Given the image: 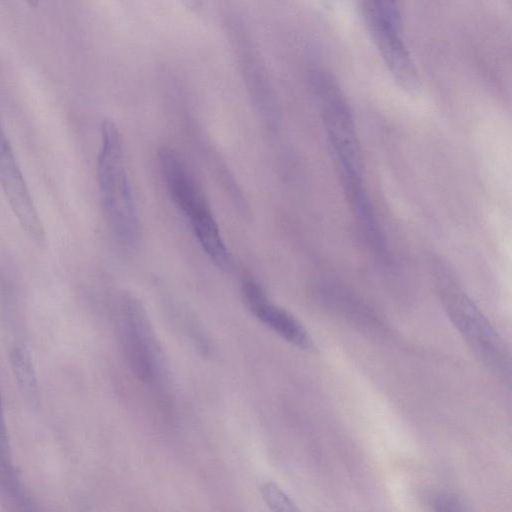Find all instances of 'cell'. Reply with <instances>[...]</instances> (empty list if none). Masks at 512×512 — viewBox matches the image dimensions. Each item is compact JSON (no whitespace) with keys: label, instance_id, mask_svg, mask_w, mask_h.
Segmentation results:
<instances>
[{"label":"cell","instance_id":"1","mask_svg":"<svg viewBox=\"0 0 512 512\" xmlns=\"http://www.w3.org/2000/svg\"><path fill=\"white\" fill-rule=\"evenodd\" d=\"M97 180L112 235L120 245L133 249L139 238V218L126 169L121 134L111 119L101 123Z\"/></svg>","mask_w":512,"mask_h":512},{"label":"cell","instance_id":"2","mask_svg":"<svg viewBox=\"0 0 512 512\" xmlns=\"http://www.w3.org/2000/svg\"><path fill=\"white\" fill-rule=\"evenodd\" d=\"M436 293L449 319L479 360L499 374L510 372V357L495 328L440 261L430 267Z\"/></svg>","mask_w":512,"mask_h":512},{"label":"cell","instance_id":"3","mask_svg":"<svg viewBox=\"0 0 512 512\" xmlns=\"http://www.w3.org/2000/svg\"><path fill=\"white\" fill-rule=\"evenodd\" d=\"M309 81L342 186L365 183L360 141L342 88L331 74L323 70H314Z\"/></svg>","mask_w":512,"mask_h":512},{"label":"cell","instance_id":"4","mask_svg":"<svg viewBox=\"0 0 512 512\" xmlns=\"http://www.w3.org/2000/svg\"><path fill=\"white\" fill-rule=\"evenodd\" d=\"M158 159L167 191L188 220L200 246L217 267L228 269L231 258L217 221L185 162L170 147H162Z\"/></svg>","mask_w":512,"mask_h":512},{"label":"cell","instance_id":"5","mask_svg":"<svg viewBox=\"0 0 512 512\" xmlns=\"http://www.w3.org/2000/svg\"><path fill=\"white\" fill-rule=\"evenodd\" d=\"M367 29L394 80L407 92L416 93L420 77L403 36V22L398 4L375 0L362 3Z\"/></svg>","mask_w":512,"mask_h":512},{"label":"cell","instance_id":"6","mask_svg":"<svg viewBox=\"0 0 512 512\" xmlns=\"http://www.w3.org/2000/svg\"><path fill=\"white\" fill-rule=\"evenodd\" d=\"M118 332L132 373L144 383H155L161 369L160 350L147 311L132 294H124L120 298Z\"/></svg>","mask_w":512,"mask_h":512},{"label":"cell","instance_id":"7","mask_svg":"<svg viewBox=\"0 0 512 512\" xmlns=\"http://www.w3.org/2000/svg\"><path fill=\"white\" fill-rule=\"evenodd\" d=\"M0 185L21 228L39 248L46 245V233L15 157L11 143L0 124Z\"/></svg>","mask_w":512,"mask_h":512},{"label":"cell","instance_id":"8","mask_svg":"<svg viewBox=\"0 0 512 512\" xmlns=\"http://www.w3.org/2000/svg\"><path fill=\"white\" fill-rule=\"evenodd\" d=\"M242 293L248 309L263 325L300 349L312 347V340L305 327L289 311L271 302L258 283L245 280Z\"/></svg>","mask_w":512,"mask_h":512},{"label":"cell","instance_id":"9","mask_svg":"<svg viewBox=\"0 0 512 512\" xmlns=\"http://www.w3.org/2000/svg\"><path fill=\"white\" fill-rule=\"evenodd\" d=\"M9 360L22 393L29 398H36L38 396V379L28 349L22 344H14L9 351Z\"/></svg>","mask_w":512,"mask_h":512},{"label":"cell","instance_id":"10","mask_svg":"<svg viewBox=\"0 0 512 512\" xmlns=\"http://www.w3.org/2000/svg\"><path fill=\"white\" fill-rule=\"evenodd\" d=\"M262 497L271 512H301L294 501L274 482L260 488Z\"/></svg>","mask_w":512,"mask_h":512},{"label":"cell","instance_id":"11","mask_svg":"<svg viewBox=\"0 0 512 512\" xmlns=\"http://www.w3.org/2000/svg\"><path fill=\"white\" fill-rule=\"evenodd\" d=\"M429 512H466L458 496L452 493L440 492L429 501Z\"/></svg>","mask_w":512,"mask_h":512},{"label":"cell","instance_id":"12","mask_svg":"<svg viewBox=\"0 0 512 512\" xmlns=\"http://www.w3.org/2000/svg\"><path fill=\"white\" fill-rule=\"evenodd\" d=\"M7 444V432L3 411V402L0 392V446Z\"/></svg>","mask_w":512,"mask_h":512}]
</instances>
